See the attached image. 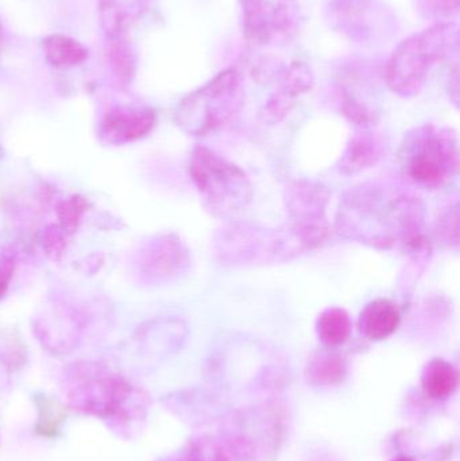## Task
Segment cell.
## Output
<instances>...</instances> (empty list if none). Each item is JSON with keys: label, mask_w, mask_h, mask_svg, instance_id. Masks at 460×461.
<instances>
[{"label": "cell", "mask_w": 460, "mask_h": 461, "mask_svg": "<svg viewBox=\"0 0 460 461\" xmlns=\"http://www.w3.org/2000/svg\"><path fill=\"white\" fill-rule=\"evenodd\" d=\"M334 230L347 240L372 249H404L427 235L426 205L400 186L362 184L343 194Z\"/></svg>", "instance_id": "obj_1"}, {"label": "cell", "mask_w": 460, "mask_h": 461, "mask_svg": "<svg viewBox=\"0 0 460 461\" xmlns=\"http://www.w3.org/2000/svg\"><path fill=\"white\" fill-rule=\"evenodd\" d=\"M64 390L69 408L107 422L122 435L135 432L150 406L143 390L100 363L70 366L65 373Z\"/></svg>", "instance_id": "obj_2"}, {"label": "cell", "mask_w": 460, "mask_h": 461, "mask_svg": "<svg viewBox=\"0 0 460 461\" xmlns=\"http://www.w3.org/2000/svg\"><path fill=\"white\" fill-rule=\"evenodd\" d=\"M304 252V244L288 226L272 229L248 221H230L216 230L211 240V254L224 267L280 265Z\"/></svg>", "instance_id": "obj_3"}, {"label": "cell", "mask_w": 460, "mask_h": 461, "mask_svg": "<svg viewBox=\"0 0 460 461\" xmlns=\"http://www.w3.org/2000/svg\"><path fill=\"white\" fill-rule=\"evenodd\" d=\"M458 43L455 22L432 23L405 38L386 62V86L397 96H416L426 86L431 70L456 53Z\"/></svg>", "instance_id": "obj_4"}, {"label": "cell", "mask_w": 460, "mask_h": 461, "mask_svg": "<svg viewBox=\"0 0 460 461\" xmlns=\"http://www.w3.org/2000/svg\"><path fill=\"white\" fill-rule=\"evenodd\" d=\"M399 165L413 185L429 191L450 185L459 170L458 134L437 123L413 127L400 145Z\"/></svg>", "instance_id": "obj_5"}, {"label": "cell", "mask_w": 460, "mask_h": 461, "mask_svg": "<svg viewBox=\"0 0 460 461\" xmlns=\"http://www.w3.org/2000/svg\"><path fill=\"white\" fill-rule=\"evenodd\" d=\"M186 170L213 218L232 221L253 202V184L245 170L205 146L194 148Z\"/></svg>", "instance_id": "obj_6"}, {"label": "cell", "mask_w": 460, "mask_h": 461, "mask_svg": "<svg viewBox=\"0 0 460 461\" xmlns=\"http://www.w3.org/2000/svg\"><path fill=\"white\" fill-rule=\"evenodd\" d=\"M246 95L237 68L221 70L175 108L176 126L191 137H205L229 126L242 111Z\"/></svg>", "instance_id": "obj_7"}, {"label": "cell", "mask_w": 460, "mask_h": 461, "mask_svg": "<svg viewBox=\"0 0 460 461\" xmlns=\"http://www.w3.org/2000/svg\"><path fill=\"white\" fill-rule=\"evenodd\" d=\"M283 196L289 218L286 226L296 233L307 251L331 240L334 229L327 221L331 194L324 184L297 178L286 184Z\"/></svg>", "instance_id": "obj_8"}, {"label": "cell", "mask_w": 460, "mask_h": 461, "mask_svg": "<svg viewBox=\"0 0 460 461\" xmlns=\"http://www.w3.org/2000/svg\"><path fill=\"white\" fill-rule=\"evenodd\" d=\"M191 251L176 233H157L135 252L132 271L145 285H167L177 281L191 267Z\"/></svg>", "instance_id": "obj_9"}, {"label": "cell", "mask_w": 460, "mask_h": 461, "mask_svg": "<svg viewBox=\"0 0 460 461\" xmlns=\"http://www.w3.org/2000/svg\"><path fill=\"white\" fill-rule=\"evenodd\" d=\"M84 327V314L64 301L48 303L32 320V332L38 341L56 355L72 352L78 346Z\"/></svg>", "instance_id": "obj_10"}, {"label": "cell", "mask_w": 460, "mask_h": 461, "mask_svg": "<svg viewBox=\"0 0 460 461\" xmlns=\"http://www.w3.org/2000/svg\"><path fill=\"white\" fill-rule=\"evenodd\" d=\"M157 124V113L149 105H116L103 115L97 135L105 145L123 146L148 137Z\"/></svg>", "instance_id": "obj_11"}, {"label": "cell", "mask_w": 460, "mask_h": 461, "mask_svg": "<svg viewBox=\"0 0 460 461\" xmlns=\"http://www.w3.org/2000/svg\"><path fill=\"white\" fill-rule=\"evenodd\" d=\"M374 0H329L326 21L334 32L351 41H364L375 26Z\"/></svg>", "instance_id": "obj_12"}, {"label": "cell", "mask_w": 460, "mask_h": 461, "mask_svg": "<svg viewBox=\"0 0 460 461\" xmlns=\"http://www.w3.org/2000/svg\"><path fill=\"white\" fill-rule=\"evenodd\" d=\"M389 140L375 127L358 129L348 140L338 162V170L345 176L358 175L377 165L388 151Z\"/></svg>", "instance_id": "obj_13"}, {"label": "cell", "mask_w": 460, "mask_h": 461, "mask_svg": "<svg viewBox=\"0 0 460 461\" xmlns=\"http://www.w3.org/2000/svg\"><path fill=\"white\" fill-rule=\"evenodd\" d=\"M153 0H97L100 26L105 38L129 35L130 30L143 18Z\"/></svg>", "instance_id": "obj_14"}, {"label": "cell", "mask_w": 460, "mask_h": 461, "mask_svg": "<svg viewBox=\"0 0 460 461\" xmlns=\"http://www.w3.org/2000/svg\"><path fill=\"white\" fill-rule=\"evenodd\" d=\"M401 320V308L396 301L385 297L375 298L359 314V332L367 340H386L397 332Z\"/></svg>", "instance_id": "obj_15"}, {"label": "cell", "mask_w": 460, "mask_h": 461, "mask_svg": "<svg viewBox=\"0 0 460 461\" xmlns=\"http://www.w3.org/2000/svg\"><path fill=\"white\" fill-rule=\"evenodd\" d=\"M299 0L267 2L266 26L269 45H286L297 37L302 26Z\"/></svg>", "instance_id": "obj_16"}, {"label": "cell", "mask_w": 460, "mask_h": 461, "mask_svg": "<svg viewBox=\"0 0 460 461\" xmlns=\"http://www.w3.org/2000/svg\"><path fill=\"white\" fill-rule=\"evenodd\" d=\"M458 384V370L448 360L434 357L424 366L421 373V389L431 400H448L455 394Z\"/></svg>", "instance_id": "obj_17"}, {"label": "cell", "mask_w": 460, "mask_h": 461, "mask_svg": "<svg viewBox=\"0 0 460 461\" xmlns=\"http://www.w3.org/2000/svg\"><path fill=\"white\" fill-rule=\"evenodd\" d=\"M41 45L46 62L57 69L80 67L89 57V50L84 43L62 32L48 35Z\"/></svg>", "instance_id": "obj_18"}, {"label": "cell", "mask_w": 460, "mask_h": 461, "mask_svg": "<svg viewBox=\"0 0 460 461\" xmlns=\"http://www.w3.org/2000/svg\"><path fill=\"white\" fill-rule=\"evenodd\" d=\"M305 374L308 381L315 386H338L347 376V363L334 349H320L311 355Z\"/></svg>", "instance_id": "obj_19"}, {"label": "cell", "mask_w": 460, "mask_h": 461, "mask_svg": "<svg viewBox=\"0 0 460 461\" xmlns=\"http://www.w3.org/2000/svg\"><path fill=\"white\" fill-rule=\"evenodd\" d=\"M105 61L121 86H127L134 81L138 67L137 51L129 35L107 40Z\"/></svg>", "instance_id": "obj_20"}, {"label": "cell", "mask_w": 460, "mask_h": 461, "mask_svg": "<svg viewBox=\"0 0 460 461\" xmlns=\"http://www.w3.org/2000/svg\"><path fill=\"white\" fill-rule=\"evenodd\" d=\"M353 330L350 314L339 306H329L319 314L316 333L326 348L335 349L350 339Z\"/></svg>", "instance_id": "obj_21"}, {"label": "cell", "mask_w": 460, "mask_h": 461, "mask_svg": "<svg viewBox=\"0 0 460 461\" xmlns=\"http://www.w3.org/2000/svg\"><path fill=\"white\" fill-rule=\"evenodd\" d=\"M240 8V30L248 43L254 46L269 45L265 0H238Z\"/></svg>", "instance_id": "obj_22"}, {"label": "cell", "mask_w": 460, "mask_h": 461, "mask_svg": "<svg viewBox=\"0 0 460 461\" xmlns=\"http://www.w3.org/2000/svg\"><path fill=\"white\" fill-rule=\"evenodd\" d=\"M234 455L223 441L200 436L188 441L177 454L165 461H234Z\"/></svg>", "instance_id": "obj_23"}, {"label": "cell", "mask_w": 460, "mask_h": 461, "mask_svg": "<svg viewBox=\"0 0 460 461\" xmlns=\"http://www.w3.org/2000/svg\"><path fill=\"white\" fill-rule=\"evenodd\" d=\"M277 88L292 95L297 100L302 95L310 94L315 86V73L312 68L302 61H292L286 64L277 80Z\"/></svg>", "instance_id": "obj_24"}, {"label": "cell", "mask_w": 460, "mask_h": 461, "mask_svg": "<svg viewBox=\"0 0 460 461\" xmlns=\"http://www.w3.org/2000/svg\"><path fill=\"white\" fill-rule=\"evenodd\" d=\"M91 204L86 197L80 194H72L59 200L56 205L57 223L62 230H67L69 235H75L80 229Z\"/></svg>", "instance_id": "obj_25"}, {"label": "cell", "mask_w": 460, "mask_h": 461, "mask_svg": "<svg viewBox=\"0 0 460 461\" xmlns=\"http://www.w3.org/2000/svg\"><path fill=\"white\" fill-rule=\"evenodd\" d=\"M72 238L59 224H49L45 229L38 230L37 243L49 259L59 262L67 254Z\"/></svg>", "instance_id": "obj_26"}, {"label": "cell", "mask_w": 460, "mask_h": 461, "mask_svg": "<svg viewBox=\"0 0 460 461\" xmlns=\"http://www.w3.org/2000/svg\"><path fill=\"white\" fill-rule=\"evenodd\" d=\"M435 241L445 247V249H458L459 247V205L455 203L454 205L446 208L434 229Z\"/></svg>", "instance_id": "obj_27"}, {"label": "cell", "mask_w": 460, "mask_h": 461, "mask_svg": "<svg viewBox=\"0 0 460 461\" xmlns=\"http://www.w3.org/2000/svg\"><path fill=\"white\" fill-rule=\"evenodd\" d=\"M296 103V97L286 94L283 89L277 88L270 95L269 99L262 107L261 113H259V121L264 124L275 126V124L283 122L293 111Z\"/></svg>", "instance_id": "obj_28"}, {"label": "cell", "mask_w": 460, "mask_h": 461, "mask_svg": "<svg viewBox=\"0 0 460 461\" xmlns=\"http://www.w3.org/2000/svg\"><path fill=\"white\" fill-rule=\"evenodd\" d=\"M416 11L421 18L439 22H454L458 16L460 0H415Z\"/></svg>", "instance_id": "obj_29"}, {"label": "cell", "mask_w": 460, "mask_h": 461, "mask_svg": "<svg viewBox=\"0 0 460 461\" xmlns=\"http://www.w3.org/2000/svg\"><path fill=\"white\" fill-rule=\"evenodd\" d=\"M285 65L277 56L259 57L251 67L250 75L258 84L277 83Z\"/></svg>", "instance_id": "obj_30"}, {"label": "cell", "mask_w": 460, "mask_h": 461, "mask_svg": "<svg viewBox=\"0 0 460 461\" xmlns=\"http://www.w3.org/2000/svg\"><path fill=\"white\" fill-rule=\"evenodd\" d=\"M16 252L10 247H0V303L8 294L16 273Z\"/></svg>", "instance_id": "obj_31"}, {"label": "cell", "mask_w": 460, "mask_h": 461, "mask_svg": "<svg viewBox=\"0 0 460 461\" xmlns=\"http://www.w3.org/2000/svg\"><path fill=\"white\" fill-rule=\"evenodd\" d=\"M447 92L448 96H450L451 102L455 105L456 108L459 107V77H458V68L454 67V69L451 70L450 76H448L447 81Z\"/></svg>", "instance_id": "obj_32"}, {"label": "cell", "mask_w": 460, "mask_h": 461, "mask_svg": "<svg viewBox=\"0 0 460 461\" xmlns=\"http://www.w3.org/2000/svg\"><path fill=\"white\" fill-rule=\"evenodd\" d=\"M392 461H416V460L412 459V457L404 456V455H402V456L394 457V459Z\"/></svg>", "instance_id": "obj_33"}, {"label": "cell", "mask_w": 460, "mask_h": 461, "mask_svg": "<svg viewBox=\"0 0 460 461\" xmlns=\"http://www.w3.org/2000/svg\"><path fill=\"white\" fill-rule=\"evenodd\" d=\"M2 45H3V27L0 24V53H2Z\"/></svg>", "instance_id": "obj_34"}, {"label": "cell", "mask_w": 460, "mask_h": 461, "mask_svg": "<svg viewBox=\"0 0 460 461\" xmlns=\"http://www.w3.org/2000/svg\"><path fill=\"white\" fill-rule=\"evenodd\" d=\"M3 156H5V151H3L2 146H0V159L3 158Z\"/></svg>", "instance_id": "obj_35"}]
</instances>
